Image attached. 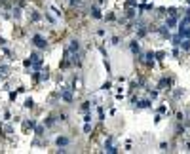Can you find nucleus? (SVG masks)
<instances>
[{"label":"nucleus","mask_w":190,"mask_h":154,"mask_svg":"<svg viewBox=\"0 0 190 154\" xmlns=\"http://www.w3.org/2000/svg\"><path fill=\"white\" fill-rule=\"evenodd\" d=\"M32 40H34V44H36L38 48H46V40H44L42 36H34Z\"/></svg>","instance_id":"obj_1"},{"label":"nucleus","mask_w":190,"mask_h":154,"mask_svg":"<svg viewBox=\"0 0 190 154\" xmlns=\"http://www.w3.org/2000/svg\"><path fill=\"white\" fill-rule=\"evenodd\" d=\"M181 36H184V38H188V36H190V29H188V27L186 25H181Z\"/></svg>","instance_id":"obj_2"},{"label":"nucleus","mask_w":190,"mask_h":154,"mask_svg":"<svg viewBox=\"0 0 190 154\" xmlns=\"http://www.w3.org/2000/svg\"><path fill=\"white\" fill-rule=\"evenodd\" d=\"M67 143H68L67 137H59V139H57V145H59V147H61V145H67Z\"/></svg>","instance_id":"obj_3"},{"label":"nucleus","mask_w":190,"mask_h":154,"mask_svg":"<svg viewBox=\"0 0 190 154\" xmlns=\"http://www.w3.org/2000/svg\"><path fill=\"white\" fill-rule=\"evenodd\" d=\"M181 46H183V48H184V50H188V48H190V40H184V42H183V44H181Z\"/></svg>","instance_id":"obj_4"},{"label":"nucleus","mask_w":190,"mask_h":154,"mask_svg":"<svg viewBox=\"0 0 190 154\" xmlns=\"http://www.w3.org/2000/svg\"><path fill=\"white\" fill-rule=\"evenodd\" d=\"M188 4H190V0H188Z\"/></svg>","instance_id":"obj_5"}]
</instances>
